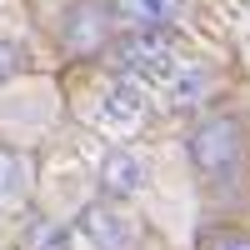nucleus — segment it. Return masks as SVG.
I'll return each instance as SVG.
<instances>
[{"instance_id":"f257e3e1","label":"nucleus","mask_w":250,"mask_h":250,"mask_svg":"<svg viewBox=\"0 0 250 250\" xmlns=\"http://www.w3.org/2000/svg\"><path fill=\"white\" fill-rule=\"evenodd\" d=\"M185 155H190V170L200 175L205 190H230V185L245 180L250 165V135L245 120L235 110H210L195 120L190 140H185Z\"/></svg>"},{"instance_id":"f03ea898","label":"nucleus","mask_w":250,"mask_h":250,"mask_svg":"<svg viewBox=\"0 0 250 250\" xmlns=\"http://www.w3.org/2000/svg\"><path fill=\"white\" fill-rule=\"evenodd\" d=\"M105 50H110L115 75L120 80H135V85H160V80L180 65L170 25H130V30L110 35Z\"/></svg>"},{"instance_id":"7ed1b4c3","label":"nucleus","mask_w":250,"mask_h":250,"mask_svg":"<svg viewBox=\"0 0 250 250\" xmlns=\"http://www.w3.org/2000/svg\"><path fill=\"white\" fill-rule=\"evenodd\" d=\"M115 30V5L110 0H70L60 15V45L70 55H95L110 45Z\"/></svg>"},{"instance_id":"20e7f679","label":"nucleus","mask_w":250,"mask_h":250,"mask_svg":"<svg viewBox=\"0 0 250 250\" xmlns=\"http://www.w3.org/2000/svg\"><path fill=\"white\" fill-rule=\"evenodd\" d=\"M75 230L85 235L90 250H140V225L130 220V210L120 200H105V195L80 210Z\"/></svg>"},{"instance_id":"39448f33","label":"nucleus","mask_w":250,"mask_h":250,"mask_svg":"<svg viewBox=\"0 0 250 250\" xmlns=\"http://www.w3.org/2000/svg\"><path fill=\"white\" fill-rule=\"evenodd\" d=\"M95 120L105 125V130H135V125L145 120V85L110 75V85L95 100Z\"/></svg>"},{"instance_id":"423d86ee","label":"nucleus","mask_w":250,"mask_h":250,"mask_svg":"<svg viewBox=\"0 0 250 250\" xmlns=\"http://www.w3.org/2000/svg\"><path fill=\"white\" fill-rule=\"evenodd\" d=\"M140 185H145V160L135 150H125V145H110L105 160H100V195L130 200V195H140Z\"/></svg>"},{"instance_id":"0eeeda50","label":"nucleus","mask_w":250,"mask_h":250,"mask_svg":"<svg viewBox=\"0 0 250 250\" xmlns=\"http://www.w3.org/2000/svg\"><path fill=\"white\" fill-rule=\"evenodd\" d=\"M155 90H160V100H165L170 110L200 105V100L210 95V70H205V65H175V70L165 75V80H160Z\"/></svg>"},{"instance_id":"6e6552de","label":"nucleus","mask_w":250,"mask_h":250,"mask_svg":"<svg viewBox=\"0 0 250 250\" xmlns=\"http://www.w3.org/2000/svg\"><path fill=\"white\" fill-rule=\"evenodd\" d=\"M110 5L130 25H175L185 15V0H110Z\"/></svg>"},{"instance_id":"1a4fd4ad","label":"nucleus","mask_w":250,"mask_h":250,"mask_svg":"<svg viewBox=\"0 0 250 250\" xmlns=\"http://www.w3.org/2000/svg\"><path fill=\"white\" fill-rule=\"evenodd\" d=\"M20 190H25V155L0 145V205H15Z\"/></svg>"},{"instance_id":"9d476101","label":"nucleus","mask_w":250,"mask_h":250,"mask_svg":"<svg viewBox=\"0 0 250 250\" xmlns=\"http://www.w3.org/2000/svg\"><path fill=\"white\" fill-rule=\"evenodd\" d=\"M25 250H70V230L35 220V230H25Z\"/></svg>"},{"instance_id":"9b49d317","label":"nucleus","mask_w":250,"mask_h":250,"mask_svg":"<svg viewBox=\"0 0 250 250\" xmlns=\"http://www.w3.org/2000/svg\"><path fill=\"white\" fill-rule=\"evenodd\" d=\"M205 250H250V235L245 230H220V235L205 240Z\"/></svg>"},{"instance_id":"f8f14e48","label":"nucleus","mask_w":250,"mask_h":250,"mask_svg":"<svg viewBox=\"0 0 250 250\" xmlns=\"http://www.w3.org/2000/svg\"><path fill=\"white\" fill-rule=\"evenodd\" d=\"M15 70H20V50L10 45V40H0V85L15 80Z\"/></svg>"}]
</instances>
